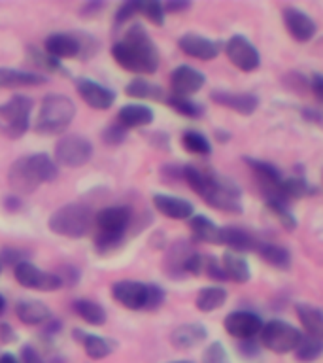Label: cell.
<instances>
[{"label":"cell","mask_w":323,"mask_h":363,"mask_svg":"<svg viewBox=\"0 0 323 363\" xmlns=\"http://www.w3.org/2000/svg\"><path fill=\"white\" fill-rule=\"evenodd\" d=\"M283 16V25L288 28L289 36L297 42H310L317 33V25L316 21L312 19L306 11L295 8V6H288L283 8L282 11Z\"/></svg>","instance_id":"obj_13"},{"label":"cell","mask_w":323,"mask_h":363,"mask_svg":"<svg viewBox=\"0 0 323 363\" xmlns=\"http://www.w3.org/2000/svg\"><path fill=\"white\" fill-rule=\"evenodd\" d=\"M181 178L212 208L231 214H240L244 210L242 189L231 178L215 174L214 170L198 169L195 164H183Z\"/></svg>","instance_id":"obj_1"},{"label":"cell","mask_w":323,"mask_h":363,"mask_svg":"<svg viewBox=\"0 0 323 363\" xmlns=\"http://www.w3.org/2000/svg\"><path fill=\"white\" fill-rule=\"evenodd\" d=\"M181 146L193 155H210L212 153V144L208 142V138L195 129L181 133Z\"/></svg>","instance_id":"obj_36"},{"label":"cell","mask_w":323,"mask_h":363,"mask_svg":"<svg viewBox=\"0 0 323 363\" xmlns=\"http://www.w3.org/2000/svg\"><path fill=\"white\" fill-rule=\"evenodd\" d=\"M74 339L84 346L85 354L91 359H104V357L112 356L115 348H118L115 340L101 337V335L87 333V331H79V329H74Z\"/></svg>","instance_id":"obj_23"},{"label":"cell","mask_w":323,"mask_h":363,"mask_svg":"<svg viewBox=\"0 0 323 363\" xmlns=\"http://www.w3.org/2000/svg\"><path fill=\"white\" fill-rule=\"evenodd\" d=\"M102 140H104V144H108V146H119V144H123V142L127 140V130H125L119 123L108 125L106 129H104V133H102Z\"/></svg>","instance_id":"obj_44"},{"label":"cell","mask_w":323,"mask_h":363,"mask_svg":"<svg viewBox=\"0 0 323 363\" xmlns=\"http://www.w3.org/2000/svg\"><path fill=\"white\" fill-rule=\"evenodd\" d=\"M308 87L312 89L314 96H316L317 101L322 102L323 101V78L319 74H312L310 79H308Z\"/></svg>","instance_id":"obj_51"},{"label":"cell","mask_w":323,"mask_h":363,"mask_svg":"<svg viewBox=\"0 0 323 363\" xmlns=\"http://www.w3.org/2000/svg\"><path fill=\"white\" fill-rule=\"evenodd\" d=\"M220 244L227 246L229 252L244 254V252H255L259 240L248 231L238 225L220 227Z\"/></svg>","instance_id":"obj_22"},{"label":"cell","mask_w":323,"mask_h":363,"mask_svg":"<svg viewBox=\"0 0 323 363\" xmlns=\"http://www.w3.org/2000/svg\"><path fill=\"white\" fill-rule=\"evenodd\" d=\"M221 269L225 272L227 280H232L237 284H246L251 278V271H249V263L246 257L234 252H227L221 259Z\"/></svg>","instance_id":"obj_29"},{"label":"cell","mask_w":323,"mask_h":363,"mask_svg":"<svg viewBox=\"0 0 323 363\" xmlns=\"http://www.w3.org/2000/svg\"><path fill=\"white\" fill-rule=\"evenodd\" d=\"M210 99L220 106L232 110L240 116H251L259 108V96L254 93H231V91H212Z\"/></svg>","instance_id":"obj_17"},{"label":"cell","mask_w":323,"mask_h":363,"mask_svg":"<svg viewBox=\"0 0 323 363\" xmlns=\"http://www.w3.org/2000/svg\"><path fill=\"white\" fill-rule=\"evenodd\" d=\"M255 252L259 254V257L263 261H266L268 265L276 267V269H289L291 267V254H289L288 248H283L280 244L272 242H259Z\"/></svg>","instance_id":"obj_32"},{"label":"cell","mask_w":323,"mask_h":363,"mask_svg":"<svg viewBox=\"0 0 323 363\" xmlns=\"http://www.w3.org/2000/svg\"><path fill=\"white\" fill-rule=\"evenodd\" d=\"M138 13H140V2H125L115 11V23L123 25V23H127L129 19L138 16Z\"/></svg>","instance_id":"obj_46"},{"label":"cell","mask_w":323,"mask_h":363,"mask_svg":"<svg viewBox=\"0 0 323 363\" xmlns=\"http://www.w3.org/2000/svg\"><path fill=\"white\" fill-rule=\"evenodd\" d=\"M4 311H6V299L0 295V314H2Z\"/></svg>","instance_id":"obj_59"},{"label":"cell","mask_w":323,"mask_h":363,"mask_svg":"<svg viewBox=\"0 0 323 363\" xmlns=\"http://www.w3.org/2000/svg\"><path fill=\"white\" fill-rule=\"evenodd\" d=\"M266 208L271 210L272 216L276 218L285 231H295L297 225H299V221L293 216V212H289L288 204L280 203V201H271V199H266Z\"/></svg>","instance_id":"obj_39"},{"label":"cell","mask_w":323,"mask_h":363,"mask_svg":"<svg viewBox=\"0 0 323 363\" xmlns=\"http://www.w3.org/2000/svg\"><path fill=\"white\" fill-rule=\"evenodd\" d=\"M76 116V104L67 95H45L36 116L34 130L38 135H61L68 129Z\"/></svg>","instance_id":"obj_5"},{"label":"cell","mask_w":323,"mask_h":363,"mask_svg":"<svg viewBox=\"0 0 323 363\" xmlns=\"http://www.w3.org/2000/svg\"><path fill=\"white\" fill-rule=\"evenodd\" d=\"M34 102L27 95L11 96L10 101L0 104V135L17 140L30 127V113Z\"/></svg>","instance_id":"obj_7"},{"label":"cell","mask_w":323,"mask_h":363,"mask_svg":"<svg viewBox=\"0 0 323 363\" xmlns=\"http://www.w3.org/2000/svg\"><path fill=\"white\" fill-rule=\"evenodd\" d=\"M112 297L129 311H144L147 301V284L138 280H119L112 286Z\"/></svg>","instance_id":"obj_14"},{"label":"cell","mask_w":323,"mask_h":363,"mask_svg":"<svg viewBox=\"0 0 323 363\" xmlns=\"http://www.w3.org/2000/svg\"><path fill=\"white\" fill-rule=\"evenodd\" d=\"M203 272L208 278H212V280H217V282L227 280L225 272H223V269H221V263L217 261V257H214V255H204Z\"/></svg>","instance_id":"obj_45"},{"label":"cell","mask_w":323,"mask_h":363,"mask_svg":"<svg viewBox=\"0 0 323 363\" xmlns=\"http://www.w3.org/2000/svg\"><path fill=\"white\" fill-rule=\"evenodd\" d=\"M93 157V144L85 136L67 135L61 136L55 144V163L61 167H81Z\"/></svg>","instance_id":"obj_9"},{"label":"cell","mask_w":323,"mask_h":363,"mask_svg":"<svg viewBox=\"0 0 323 363\" xmlns=\"http://www.w3.org/2000/svg\"><path fill=\"white\" fill-rule=\"evenodd\" d=\"M152 201L159 214L170 220H189L191 216H195V206L186 199L166 195V193H155Z\"/></svg>","instance_id":"obj_20"},{"label":"cell","mask_w":323,"mask_h":363,"mask_svg":"<svg viewBox=\"0 0 323 363\" xmlns=\"http://www.w3.org/2000/svg\"><path fill=\"white\" fill-rule=\"evenodd\" d=\"M204 84H206V76L189 65H180L170 74V87H172V95L176 96L195 95L198 89H203Z\"/></svg>","instance_id":"obj_15"},{"label":"cell","mask_w":323,"mask_h":363,"mask_svg":"<svg viewBox=\"0 0 323 363\" xmlns=\"http://www.w3.org/2000/svg\"><path fill=\"white\" fill-rule=\"evenodd\" d=\"M191 8V2H169V4H163L164 16L166 13H180V11H187Z\"/></svg>","instance_id":"obj_53"},{"label":"cell","mask_w":323,"mask_h":363,"mask_svg":"<svg viewBox=\"0 0 323 363\" xmlns=\"http://www.w3.org/2000/svg\"><path fill=\"white\" fill-rule=\"evenodd\" d=\"M166 299V294H164V289L157 284H147V301L146 306H144V311H157L161 308Z\"/></svg>","instance_id":"obj_43"},{"label":"cell","mask_w":323,"mask_h":363,"mask_svg":"<svg viewBox=\"0 0 323 363\" xmlns=\"http://www.w3.org/2000/svg\"><path fill=\"white\" fill-rule=\"evenodd\" d=\"M323 345L322 339H316V337H310V335H302L299 340V345L295 348V357L299 359V362L310 363L316 362L317 357L322 356Z\"/></svg>","instance_id":"obj_38"},{"label":"cell","mask_w":323,"mask_h":363,"mask_svg":"<svg viewBox=\"0 0 323 363\" xmlns=\"http://www.w3.org/2000/svg\"><path fill=\"white\" fill-rule=\"evenodd\" d=\"M178 45H180V50L183 51L187 57L200 59V61H212V59H215V57L220 55L221 51L217 42L195 33L183 34V36L178 40Z\"/></svg>","instance_id":"obj_18"},{"label":"cell","mask_w":323,"mask_h":363,"mask_svg":"<svg viewBox=\"0 0 323 363\" xmlns=\"http://www.w3.org/2000/svg\"><path fill=\"white\" fill-rule=\"evenodd\" d=\"M223 328L227 333L238 340L255 339L263 328V318L251 311H234L227 314L223 320Z\"/></svg>","instance_id":"obj_12"},{"label":"cell","mask_w":323,"mask_h":363,"mask_svg":"<svg viewBox=\"0 0 323 363\" xmlns=\"http://www.w3.org/2000/svg\"><path fill=\"white\" fill-rule=\"evenodd\" d=\"M21 261H27L23 257L21 250L2 248V252H0V263H2V265L16 267L17 263H21Z\"/></svg>","instance_id":"obj_47"},{"label":"cell","mask_w":323,"mask_h":363,"mask_svg":"<svg viewBox=\"0 0 323 363\" xmlns=\"http://www.w3.org/2000/svg\"><path fill=\"white\" fill-rule=\"evenodd\" d=\"M166 104H169L174 112H178L180 116H183V118H189V119H198L203 118L204 116V106L200 104V102L193 101L191 96H176L172 95L166 101Z\"/></svg>","instance_id":"obj_37"},{"label":"cell","mask_w":323,"mask_h":363,"mask_svg":"<svg viewBox=\"0 0 323 363\" xmlns=\"http://www.w3.org/2000/svg\"><path fill=\"white\" fill-rule=\"evenodd\" d=\"M203 363H231L229 362V352L220 340L210 342L203 352Z\"/></svg>","instance_id":"obj_41"},{"label":"cell","mask_w":323,"mask_h":363,"mask_svg":"<svg viewBox=\"0 0 323 363\" xmlns=\"http://www.w3.org/2000/svg\"><path fill=\"white\" fill-rule=\"evenodd\" d=\"M93 223L98 227L95 250L98 254H110L123 244L130 225V210L127 206H106L96 212Z\"/></svg>","instance_id":"obj_4"},{"label":"cell","mask_w":323,"mask_h":363,"mask_svg":"<svg viewBox=\"0 0 323 363\" xmlns=\"http://www.w3.org/2000/svg\"><path fill=\"white\" fill-rule=\"evenodd\" d=\"M169 363H193V362H189V359H178V362H169Z\"/></svg>","instance_id":"obj_60"},{"label":"cell","mask_w":323,"mask_h":363,"mask_svg":"<svg viewBox=\"0 0 323 363\" xmlns=\"http://www.w3.org/2000/svg\"><path fill=\"white\" fill-rule=\"evenodd\" d=\"M227 59L242 72H254L261 65V55L257 48L242 34H234L225 44Z\"/></svg>","instance_id":"obj_11"},{"label":"cell","mask_w":323,"mask_h":363,"mask_svg":"<svg viewBox=\"0 0 323 363\" xmlns=\"http://www.w3.org/2000/svg\"><path fill=\"white\" fill-rule=\"evenodd\" d=\"M72 311L78 314L84 322H87L89 325H96V328H101L106 323V311H104V306L101 303H96V301L91 299H78L72 303Z\"/></svg>","instance_id":"obj_33"},{"label":"cell","mask_w":323,"mask_h":363,"mask_svg":"<svg viewBox=\"0 0 323 363\" xmlns=\"http://www.w3.org/2000/svg\"><path fill=\"white\" fill-rule=\"evenodd\" d=\"M112 55L127 72L149 76L159 68V50L142 25H132L119 42L112 45Z\"/></svg>","instance_id":"obj_2"},{"label":"cell","mask_w":323,"mask_h":363,"mask_svg":"<svg viewBox=\"0 0 323 363\" xmlns=\"http://www.w3.org/2000/svg\"><path fill=\"white\" fill-rule=\"evenodd\" d=\"M193 254H195V250H193V246L187 240H176L169 248L166 255H164L163 267L166 277L176 278V280L187 277L186 269Z\"/></svg>","instance_id":"obj_19"},{"label":"cell","mask_w":323,"mask_h":363,"mask_svg":"<svg viewBox=\"0 0 323 363\" xmlns=\"http://www.w3.org/2000/svg\"><path fill=\"white\" fill-rule=\"evenodd\" d=\"M95 214L93 210L84 203H70L57 208L51 214L47 227L59 237L67 238H81L85 237L93 227Z\"/></svg>","instance_id":"obj_6"},{"label":"cell","mask_w":323,"mask_h":363,"mask_svg":"<svg viewBox=\"0 0 323 363\" xmlns=\"http://www.w3.org/2000/svg\"><path fill=\"white\" fill-rule=\"evenodd\" d=\"M238 352H240L244 357L251 359V357L259 356L261 348L254 339H248V340H240V342H238Z\"/></svg>","instance_id":"obj_49"},{"label":"cell","mask_w":323,"mask_h":363,"mask_svg":"<svg viewBox=\"0 0 323 363\" xmlns=\"http://www.w3.org/2000/svg\"><path fill=\"white\" fill-rule=\"evenodd\" d=\"M229 133H223V130H215V138H217V140H221V142H227L229 140Z\"/></svg>","instance_id":"obj_58"},{"label":"cell","mask_w":323,"mask_h":363,"mask_svg":"<svg viewBox=\"0 0 323 363\" xmlns=\"http://www.w3.org/2000/svg\"><path fill=\"white\" fill-rule=\"evenodd\" d=\"M140 13H144L157 27L164 25V10L163 4H159V2H140Z\"/></svg>","instance_id":"obj_42"},{"label":"cell","mask_w":323,"mask_h":363,"mask_svg":"<svg viewBox=\"0 0 323 363\" xmlns=\"http://www.w3.org/2000/svg\"><path fill=\"white\" fill-rule=\"evenodd\" d=\"M102 8H104V4H102V2H87V4L81 6V13H84L85 17L96 16V13H98Z\"/></svg>","instance_id":"obj_54"},{"label":"cell","mask_w":323,"mask_h":363,"mask_svg":"<svg viewBox=\"0 0 323 363\" xmlns=\"http://www.w3.org/2000/svg\"><path fill=\"white\" fill-rule=\"evenodd\" d=\"M4 204H6V208L11 210V212H16L17 208H21V201H19L17 197H8Z\"/></svg>","instance_id":"obj_56"},{"label":"cell","mask_w":323,"mask_h":363,"mask_svg":"<svg viewBox=\"0 0 323 363\" xmlns=\"http://www.w3.org/2000/svg\"><path fill=\"white\" fill-rule=\"evenodd\" d=\"M13 277L23 288L38 289V291H57L62 288L61 278L55 272H45L30 261H21L13 267Z\"/></svg>","instance_id":"obj_10"},{"label":"cell","mask_w":323,"mask_h":363,"mask_svg":"<svg viewBox=\"0 0 323 363\" xmlns=\"http://www.w3.org/2000/svg\"><path fill=\"white\" fill-rule=\"evenodd\" d=\"M155 113L149 106L146 104H138V102H132V104H125L121 110L118 112V123L123 127L125 130L129 129H138V127H147L152 123Z\"/></svg>","instance_id":"obj_26"},{"label":"cell","mask_w":323,"mask_h":363,"mask_svg":"<svg viewBox=\"0 0 323 363\" xmlns=\"http://www.w3.org/2000/svg\"><path fill=\"white\" fill-rule=\"evenodd\" d=\"M189 229H191V237L195 242L220 244V227L206 216H191L189 218Z\"/></svg>","instance_id":"obj_31"},{"label":"cell","mask_w":323,"mask_h":363,"mask_svg":"<svg viewBox=\"0 0 323 363\" xmlns=\"http://www.w3.org/2000/svg\"><path fill=\"white\" fill-rule=\"evenodd\" d=\"M17 362H19V363H44V362H42V356H40L38 350H36L33 345H23L21 346Z\"/></svg>","instance_id":"obj_48"},{"label":"cell","mask_w":323,"mask_h":363,"mask_svg":"<svg viewBox=\"0 0 323 363\" xmlns=\"http://www.w3.org/2000/svg\"><path fill=\"white\" fill-rule=\"evenodd\" d=\"M44 51L57 61L79 57V40L76 33H53L45 38Z\"/></svg>","instance_id":"obj_21"},{"label":"cell","mask_w":323,"mask_h":363,"mask_svg":"<svg viewBox=\"0 0 323 363\" xmlns=\"http://www.w3.org/2000/svg\"><path fill=\"white\" fill-rule=\"evenodd\" d=\"M59 176V167L47 153H33L17 159L8 170V182L17 195L36 191L42 184L53 182Z\"/></svg>","instance_id":"obj_3"},{"label":"cell","mask_w":323,"mask_h":363,"mask_svg":"<svg viewBox=\"0 0 323 363\" xmlns=\"http://www.w3.org/2000/svg\"><path fill=\"white\" fill-rule=\"evenodd\" d=\"M16 314L25 325H42L51 318V311L45 303L36 299H23L16 305Z\"/></svg>","instance_id":"obj_27"},{"label":"cell","mask_w":323,"mask_h":363,"mask_svg":"<svg viewBox=\"0 0 323 363\" xmlns=\"http://www.w3.org/2000/svg\"><path fill=\"white\" fill-rule=\"evenodd\" d=\"M259 335L261 345L265 346L266 350L274 352V354L293 352L299 345L300 337H302L299 329L291 325V323L283 322V320H271V322L263 323Z\"/></svg>","instance_id":"obj_8"},{"label":"cell","mask_w":323,"mask_h":363,"mask_svg":"<svg viewBox=\"0 0 323 363\" xmlns=\"http://www.w3.org/2000/svg\"><path fill=\"white\" fill-rule=\"evenodd\" d=\"M125 93L135 99H149V101H161L163 99V89L159 85L147 82L146 78H135L127 84Z\"/></svg>","instance_id":"obj_35"},{"label":"cell","mask_w":323,"mask_h":363,"mask_svg":"<svg viewBox=\"0 0 323 363\" xmlns=\"http://www.w3.org/2000/svg\"><path fill=\"white\" fill-rule=\"evenodd\" d=\"M244 163L248 164L249 170H251L255 178H257V182L265 187L266 195L282 182V172H280L278 167H274L272 163H266V161H261V159L254 157H244Z\"/></svg>","instance_id":"obj_28"},{"label":"cell","mask_w":323,"mask_h":363,"mask_svg":"<svg viewBox=\"0 0 323 363\" xmlns=\"http://www.w3.org/2000/svg\"><path fill=\"white\" fill-rule=\"evenodd\" d=\"M297 316H299L306 335L322 339L323 337V312L310 303H297L295 305Z\"/></svg>","instance_id":"obj_30"},{"label":"cell","mask_w":323,"mask_h":363,"mask_svg":"<svg viewBox=\"0 0 323 363\" xmlns=\"http://www.w3.org/2000/svg\"><path fill=\"white\" fill-rule=\"evenodd\" d=\"M76 89L85 104L93 110H108L115 102V93L112 89H108L106 85L93 82L89 78L76 79Z\"/></svg>","instance_id":"obj_16"},{"label":"cell","mask_w":323,"mask_h":363,"mask_svg":"<svg viewBox=\"0 0 323 363\" xmlns=\"http://www.w3.org/2000/svg\"><path fill=\"white\" fill-rule=\"evenodd\" d=\"M302 116H305V119H308V121H314V123H317L319 125V112H317V110H310V108H308V110H302Z\"/></svg>","instance_id":"obj_55"},{"label":"cell","mask_w":323,"mask_h":363,"mask_svg":"<svg viewBox=\"0 0 323 363\" xmlns=\"http://www.w3.org/2000/svg\"><path fill=\"white\" fill-rule=\"evenodd\" d=\"M208 339V329L204 328L203 323L191 322V323H181L172 331L170 335V342L178 348V350H191L197 348Z\"/></svg>","instance_id":"obj_24"},{"label":"cell","mask_w":323,"mask_h":363,"mask_svg":"<svg viewBox=\"0 0 323 363\" xmlns=\"http://www.w3.org/2000/svg\"><path fill=\"white\" fill-rule=\"evenodd\" d=\"M55 274L61 278L62 286H64V284H67V286H74V284L79 280V272L76 271L74 267H68V265L62 269V272H55Z\"/></svg>","instance_id":"obj_50"},{"label":"cell","mask_w":323,"mask_h":363,"mask_svg":"<svg viewBox=\"0 0 323 363\" xmlns=\"http://www.w3.org/2000/svg\"><path fill=\"white\" fill-rule=\"evenodd\" d=\"M0 272H2V263H0Z\"/></svg>","instance_id":"obj_61"},{"label":"cell","mask_w":323,"mask_h":363,"mask_svg":"<svg viewBox=\"0 0 323 363\" xmlns=\"http://www.w3.org/2000/svg\"><path fill=\"white\" fill-rule=\"evenodd\" d=\"M16 339H17V335L10 323L0 322V340H2V342H6V345H11V342H13Z\"/></svg>","instance_id":"obj_52"},{"label":"cell","mask_w":323,"mask_h":363,"mask_svg":"<svg viewBox=\"0 0 323 363\" xmlns=\"http://www.w3.org/2000/svg\"><path fill=\"white\" fill-rule=\"evenodd\" d=\"M47 84V78L42 74L17 70V68H0V91L2 89H21V87H38Z\"/></svg>","instance_id":"obj_25"},{"label":"cell","mask_w":323,"mask_h":363,"mask_svg":"<svg viewBox=\"0 0 323 363\" xmlns=\"http://www.w3.org/2000/svg\"><path fill=\"white\" fill-rule=\"evenodd\" d=\"M0 363H19V362H17V357L13 356L11 352H6V354L0 356Z\"/></svg>","instance_id":"obj_57"},{"label":"cell","mask_w":323,"mask_h":363,"mask_svg":"<svg viewBox=\"0 0 323 363\" xmlns=\"http://www.w3.org/2000/svg\"><path fill=\"white\" fill-rule=\"evenodd\" d=\"M227 289L221 286H210V288H203L197 294L195 299V306L200 312H214L227 303Z\"/></svg>","instance_id":"obj_34"},{"label":"cell","mask_w":323,"mask_h":363,"mask_svg":"<svg viewBox=\"0 0 323 363\" xmlns=\"http://www.w3.org/2000/svg\"><path fill=\"white\" fill-rule=\"evenodd\" d=\"M28 59L36 65L38 68H42V70H45V72H62L67 74V70L62 68L61 61H57V59H53L51 55H47L45 51L42 50H36V48H28Z\"/></svg>","instance_id":"obj_40"}]
</instances>
